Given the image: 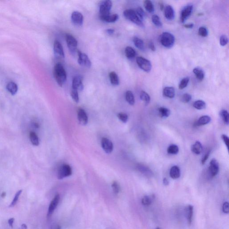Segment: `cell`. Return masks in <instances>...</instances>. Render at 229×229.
I'll return each mask as SVG.
<instances>
[{
  "instance_id": "cell-36",
  "label": "cell",
  "mask_w": 229,
  "mask_h": 229,
  "mask_svg": "<svg viewBox=\"0 0 229 229\" xmlns=\"http://www.w3.org/2000/svg\"><path fill=\"white\" fill-rule=\"evenodd\" d=\"M193 106L196 109L202 110L205 108L206 103L203 100H199L195 101L193 103Z\"/></svg>"
},
{
  "instance_id": "cell-12",
  "label": "cell",
  "mask_w": 229,
  "mask_h": 229,
  "mask_svg": "<svg viewBox=\"0 0 229 229\" xmlns=\"http://www.w3.org/2000/svg\"><path fill=\"white\" fill-rule=\"evenodd\" d=\"M193 10L192 5H187L183 7L182 10L181 14V20L182 23H184L186 20L191 15Z\"/></svg>"
},
{
  "instance_id": "cell-2",
  "label": "cell",
  "mask_w": 229,
  "mask_h": 229,
  "mask_svg": "<svg viewBox=\"0 0 229 229\" xmlns=\"http://www.w3.org/2000/svg\"><path fill=\"white\" fill-rule=\"evenodd\" d=\"M123 14L125 18L127 19L141 28H144V25L143 21L139 18L134 10L128 9L125 10Z\"/></svg>"
},
{
  "instance_id": "cell-18",
  "label": "cell",
  "mask_w": 229,
  "mask_h": 229,
  "mask_svg": "<svg viewBox=\"0 0 229 229\" xmlns=\"http://www.w3.org/2000/svg\"><path fill=\"white\" fill-rule=\"evenodd\" d=\"M100 19L102 21L106 23H115L119 19V16L117 14H109L107 15L100 17Z\"/></svg>"
},
{
  "instance_id": "cell-38",
  "label": "cell",
  "mask_w": 229,
  "mask_h": 229,
  "mask_svg": "<svg viewBox=\"0 0 229 229\" xmlns=\"http://www.w3.org/2000/svg\"><path fill=\"white\" fill-rule=\"evenodd\" d=\"M153 200V197H151L148 196H144L141 200V203L143 205L149 206L151 205Z\"/></svg>"
},
{
  "instance_id": "cell-23",
  "label": "cell",
  "mask_w": 229,
  "mask_h": 229,
  "mask_svg": "<svg viewBox=\"0 0 229 229\" xmlns=\"http://www.w3.org/2000/svg\"><path fill=\"white\" fill-rule=\"evenodd\" d=\"M192 151L195 154H200L203 150V147L200 141H196L191 147Z\"/></svg>"
},
{
  "instance_id": "cell-54",
  "label": "cell",
  "mask_w": 229,
  "mask_h": 229,
  "mask_svg": "<svg viewBox=\"0 0 229 229\" xmlns=\"http://www.w3.org/2000/svg\"><path fill=\"white\" fill-rule=\"evenodd\" d=\"M193 26H194V25L192 24H185L184 25V28L188 29L192 28Z\"/></svg>"
},
{
  "instance_id": "cell-1",
  "label": "cell",
  "mask_w": 229,
  "mask_h": 229,
  "mask_svg": "<svg viewBox=\"0 0 229 229\" xmlns=\"http://www.w3.org/2000/svg\"><path fill=\"white\" fill-rule=\"evenodd\" d=\"M53 76L58 85L59 86H62L66 81L67 74L63 65L61 63L58 62L54 66Z\"/></svg>"
},
{
  "instance_id": "cell-29",
  "label": "cell",
  "mask_w": 229,
  "mask_h": 229,
  "mask_svg": "<svg viewBox=\"0 0 229 229\" xmlns=\"http://www.w3.org/2000/svg\"><path fill=\"white\" fill-rule=\"evenodd\" d=\"M31 143L35 146H38L39 144V139L36 133L30 132L29 135Z\"/></svg>"
},
{
  "instance_id": "cell-7",
  "label": "cell",
  "mask_w": 229,
  "mask_h": 229,
  "mask_svg": "<svg viewBox=\"0 0 229 229\" xmlns=\"http://www.w3.org/2000/svg\"><path fill=\"white\" fill-rule=\"evenodd\" d=\"M136 62L140 68L146 72H149L152 68V64L148 59L142 57H137Z\"/></svg>"
},
{
  "instance_id": "cell-33",
  "label": "cell",
  "mask_w": 229,
  "mask_h": 229,
  "mask_svg": "<svg viewBox=\"0 0 229 229\" xmlns=\"http://www.w3.org/2000/svg\"><path fill=\"white\" fill-rule=\"evenodd\" d=\"M220 116L224 123L228 125L229 123V115L228 111L226 110H221L220 112Z\"/></svg>"
},
{
  "instance_id": "cell-21",
  "label": "cell",
  "mask_w": 229,
  "mask_h": 229,
  "mask_svg": "<svg viewBox=\"0 0 229 229\" xmlns=\"http://www.w3.org/2000/svg\"><path fill=\"white\" fill-rule=\"evenodd\" d=\"M181 170L178 166H174L171 168L170 176L174 179H177L181 176Z\"/></svg>"
},
{
  "instance_id": "cell-15",
  "label": "cell",
  "mask_w": 229,
  "mask_h": 229,
  "mask_svg": "<svg viewBox=\"0 0 229 229\" xmlns=\"http://www.w3.org/2000/svg\"><path fill=\"white\" fill-rule=\"evenodd\" d=\"M72 23L76 26L82 25L83 23V16L82 14L78 11H74L71 15Z\"/></svg>"
},
{
  "instance_id": "cell-44",
  "label": "cell",
  "mask_w": 229,
  "mask_h": 229,
  "mask_svg": "<svg viewBox=\"0 0 229 229\" xmlns=\"http://www.w3.org/2000/svg\"><path fill=\"white\" fill-rule=\"evenodd\" d=\"M198 34L201 37H206L208 34V30L205 27L202 26V27L199 28V30H198Z\"/></svg>"
},
{
  "instance_id": "cell-3",
  "label": "cell",
  "mask_w": 229,
  "mask_h": 229,
  "mask_svg": "<svg viewBox=\"0 0 229 229\" xmlns=\"http://www.w3.org/2000/svg\"><path fill=\"white\" fill-rule=\"evenodd\" d=\"M160 41L163 46L167 48H170L174 45L175 38L169 32H163L160 36Z\"/></svg>"
},
{
  "instance_id": "cell-37",
  "label": "cell",
  "mask_w": 229,
  "mask_h": 229,
  "mask_svg": "<svg viewBox=\"0 0 229 229\" xmlns=\"http://www.w3.org/2000/svg\"><path fill=\"white\" fill-rule=\"evenodd\" d=\"M179 149L178 146L176 145H171L168 147L167 152L171 154H177L178 153Z\"/></svg>"
},
{
  "instance_id": "cell-30",
  "label": "cell",
  "mask_w": 229,
  "mask_h": 229,
  "mask_svg": "<svg viewBox=\"0 0 229 229\" xmlns=\"http://www.w3.org/2000/svg\"><path fill=\"white\" fill-rule=\"evenodd\" d=\"M125 99L127 102L131 105H134L135 103V98L131 91H127L125 94Z\"/></svg>"
},
{
  "instance_id": "cell-35",
  "label": "cell",
  "mask_w": 229,
  "mask_h": 229,
  "mask_svg": "<svg viewBox=\"0 0 229 229\" xmlns=\"http://www.w3.org/2000/svg\"><path fill=\"white\" fill-rule=\"evenodd\" d=\"M138 171L143 174H145L146 176H151V174H152V172L150 170H149L148 168L146 167L143 165H139L138 166Z\"/></svg>"
},
{
  "instance_id": "cell-53",
  "label": "cell",
  "mask_w": 229,
  "mask_h": 229,
  "mask_svg": "<svg viewBox=\"0 0 229 229\" xmlns=\"http://www.w3.org/2000/svg\"><path fill=\"white\" fill-rule=\"evenodd\" d=\"M14 221H15V219H14V218L10 219L8 220V223H9V225H10V227H13V223H14Z\"/></svg>"
},
{
  "instance_id": "cell-13",
  "label": "cell",
  "mask_w": 229,
  "mask_h": 229,
  "mask_svg": "<svg viewBox=\"0 0 229 229\" xmlns=\"http://www.w3.org/2000/svg\"><path fill=\"white\" fill-rule=\"evenodd\" d=\"M101 146L102 149L107 154H110L113 150V144L111 140L107 138H103L101 140Z\"/></svg>"
},
{
  "instance_id": "cell-58",
  "label": "cell",
  "mask_w": 229,
  "mask_h": 229,
  "mask_svg": "<svg viewBox=\"0 0 229 229\" xmlns=\"http://www.w3.org/2000/svg\"><path fill=\"white\" fill-rule=\"evenodd\" d=\"M28 227L25 224H23L21 226V229H27Z\"/></svg>"
},
{
  "instance_id": "cell-59",
  "label": "cell",
  "mask_w": 229,
  "mask_h": 229,
  "mask_svg": "<svg viewBox=\"0 0 229 229\" xmlns=\"http://www.w3.org/2000/svg\"><path fill=\"white\" fill-rule=\"evenodd\" d=\"M6 192H2V194L1 195V196L2 197V198H4V197L6 196Z\"/></svg>"
},
{
  "instance_id": "cell-20",
  "label": "cell",
  "mask_w": 229,
  "mask_h": 229,
  "mask_svg": "<svg viewBox=\"0 0 229 229\" xmlns=\"http://www.w3.org/2000/svg\"><path fill=\"white\" fill-rule=\"evenodd\" d=\"M163 94L165 97L172 99L175 96V90L173 87H166L163 90Z\"/></svg>"
},
{
  "instance_id": "cell-49",
  "label": "cell",
  "mask_w": 229,
  "mask_h": 229,
  "mask_svg": "<svg viewBox=\"0 0 229 229\" xmlns=\"http://www.w3.org/2000/svg\"><path fill=\"white\" fill-rule=\"evenodd\" d=\"M222 211L225 214L229 213V204L228 202H225L222 205Z\"/></svg>"
},
{
  "instance_id": "cell-50",
  "label": "cell",
  "mask_w": 229,
  "mask_h": 229,
  "mask_svg": "<svg viewBox=\"0 0 229 229\" xmlns=\"http://www.w3.org/2000/svg\"><path fill=\"white\" fill-rule=\"evenodd\" d=\"M221 138H222V139L223 140V141H224L225 144L226 145L227 149H228V148H229V138L227 137L226 135L223 134L221 135Z\"/></svg>"
},
{
  "instance_id": "cell-19",
  "label": "cell",
  "mask_w": 229,
  "mask_h": 229,
  "mask_svg": "<svg viewBox=\"0 0 229 229\" xmlns=\"http://www.w3.org/2000/svg\"><path fill=\"white\" fill-rule=\"evenodd\" d=\"M164 15L166 19L169 20H172L174 18V11L171 6H167L164 10Z\"/></svg>"
},
{
  "instance_id": "cell-4",
  "label": "cell",
  "mask_w": 229,
  "mask_h": 229,
  "mask_svg": "<svg viewBox=\"0 0 229 229\" xmlns=\"http://www.w3.org/2000/svg\"><path fill=\"white\" fill-rule=\"evenodd\" d=\"M65 39L68 50L72 55L74 56L77 53V41L74 36L69 34L65 35Z\"/></svg>"
},
{
  "instance_id": "cell-28",
  "label": "cell",
  "mask_w": 229,
  "mask_h": 229,
  "mask_svg": "<svg viewBox=\"0 0 229 229\" xmlns=\"http://www.w3.org/2000/svg\"><path fill=\"white\" fill-rule=\"evenodd\" d=\"M134 44L140 50L144 51L145 50L144 44L142 39L137 37H134L133 39Z\"/></svg>"
},
{
  "instance_id": "cell-55",
  "label": "cell",
  "mask_w": 229,
  "mask_h": 229,
  "mask_svg": "<svg viewBox=\"0 0 229 229\" xmlns=\"http://www.w3.org/2000/svg\"><path fill=\"white\" fill-rule=\"evenodd\" d=\"M107 33L109 35H112L114 33L115 30L113 29H108L106 30Z\"/></svg>"
},
{
  "instance_id": "cell-32",
  "label": "cell",
  "mask_w": 229,
  "mask_h": 229,
  "mask_svg": "<svg viewBox=\"0 0 229 229\" xmlns=\"http://www.w3.org/2000/svg\"><path fill=\"white\" fill-rule=\"evenodd\" d=\"M144 6L147 12L149 13H152L154 12V6L152 1L149 0H146L144 2Z\"/></svg>"
},
{
  "instance_id": "cell-56",
  "label": "cell",
  "mask_w": 229,
  "mask_h": 229,
  "mask_svg": "<svg viewBox=\"0 0 229 229\" xmlns=\"http://www.w3.org/2000/svg\"><path fill=\"white\" fill-rule=\"evenodd\" d=\"M159 7L161 10H163L164 9V5L163 3V1H160L159 3Z\"/></svg>"
},
{
  "instance_id": "cell-6",
  "label": "cell",
  "mask_w": 229,
  "mask_h": 229,
  "mask_svg": "<svg viewBox=\"0 0 229 229\" xmlns=\"http://www.w3.org/2000/svg\"><path fill=\"white\" fill-rule=\"evenodd\" d=\"M53 50L55 57L58 61H64V53L63 48L61 43L58 40L54 41Z\"/></svg>"
},
{
  "instance_id": "cell-26",
  "label": "cell",
  "mask_w": 229,
  "mask_h": 229,
  "mask_svg": "<svg viewBox=\"0 0 229 229\" xmlns=\"http://www.w3.org/2000/svg\"><path fill=\"white\" fill-rule=\"evenodd\" d=\"M109 78L111 83L113 86H118L119 84V78L118 75L115 72H111L109 73Z\"/></svg>"
},
{
  "instance_id": "cell-34",
  "label": "cell",
  "mask_w": 229,
  "mask_h": 229,
  "mask_svg": "<svg viewBox=\"0 0 229 229\" xmlns=\"http://www.w3.org/2000/svg\"><path fill=\"white\" fill-rule=\"evenodd\" d=\"M140 100L144 102L145 105H148L150 101V97L149 95L144 91H142L140 95Z\"/></svg>"
},
{
  "instance_id": "cell-46",
  "label": "cell",
  "mask_w": 229,
  "mask_h": 229,
  "mask_svg": "<svg viewBox=\"0 0 229 229\" xmlns=\"http://www.w3.org/2000/svg\"><path fill=\"white\" fill-rule=\"evenodd\" d=\"M112 189H113V192L115 194H118L120 191V186L119 183L116 181H114L112 183Z\"/></svg>"
},
{
  "instance_id": "cell-57",
  "label": "cell",
  "mask_w": 229,
  "mask_h": 229,
  "mask_svg": "<svg viewBox=\"0 0 229 229\" xmlns=\"http://www.w3.org/2000/svg\"><path fill=\"white\" fill-rule=\"evenodd\" d=\"M163 184H164L165 186H167V185L169 184V181L167 178H164V179H163Z\"/></svg>"
},
{
  "instance_id": "cell-8",
  "label": "cell",
  "mask_w": 229,
  "mask_h": 229,
  "mask_svg": "<svg viewBox=\"0 0 229 229\" xmlns=\"http://www.w3.org/2000/svg\"><path fill=\"white\" fill-rule=\"evenodd\" d=\"M72 170L71 167L68 164L62 165L58 171L57 178L59 179H62L71 175Z\"/></svg>"
},
{
  "instance_id": "cell-10",
  "label": "cell",
  "mask_w": 229,
  "mask_h": 229,
  "mask_svg": "<svg viewBox=\"0 0 229 229\" xmlns=\"http://www.w3.org/2000/svg\"><path fill=\"white\" fill-rule=\"evenodd\" d=\"M83 77L82 75H76L73 77L72 81V89L82 91L84 88L82 81Z\"/></svg>"
},
{
  "instance_id": "cell-47",
  "label": "cell",
  "mask_w": 229,
  "mask_h": 229,
  "mask_svg": "<svg viewBox=\"0 0 229 229\" xmlns=\"http://www.w3.org/2000/svg\"><path fill=\"white\" fill-rule=\"evenodd\" d=\"M192 100V96L190 94L185 93L182 96L181 100L184 103H187Z\"/></svg>"
},
{
  "instance_id": "cell-52",
  "label": "cell",
  "mask_w": 229,
  "mask_h": 229,
  "mask_svg": "<svg viewBox=\"0 0 229 229\" xmlns=\"http://www.w3.org/2000/svg\"><path fill=\"white\" fill-rule=\"evenodd\" d=\"M149 47L152 51H155L156 50V48H155L154 43L152 40H150L149 42Z\"/></svg>"
},
{
  "instance_id": "cell-11",
  "label": "cell",
  "mask_w": 229,
  "mask_h": 229,
  "mask_svg": "<svg viewBox=\"0 0 229 229\" xmlns=\"http://www.w3.org/2000/svg\"><path fill=\"white\" fill-rule=\"evenodd\" d=\"M219 165L217 160L212 159L210 162L209 167V173L212 177L215 176L219 173Z\"/></svg>"
},
{
  "instance_id": "cell-24",
  "label": "cell",
  "mask_w": 229,
  "mask_h": 229,
  "mask_svg": "<svg viewBox=\"0 0 229 229\" xmlns=\"http://www.w3.org/2000/svg\"><path fill=\"white\" fill-rule=\"evenodd\" d=\"M193 73L195 74L196 77L200 82L203 81L205 77V73L201 68H195L193 70Z\"/></svg>"
},
{
  "instance_id": "cell-48",
  "label": "cell",
  "mask_w": 229,
  "mask_h": 229,
  "mask_svg": "<svg viewBox=\"0 0 229 229\" xmlns=\"http://www.w3.org/2000/svg\"><path fill=\"white\" fill-rule=\"evenodd\" d=\"M228 42V39L227 36L224 35H221L220 39V43L221 46H224L227 44Z\"/></svg>"
},
{
  "instance_id": "cell-16",
  "label": "cell",
  "mask_w": 229,
  "mask_h": 229,
  "mask_svg": "<svg viewBox=\"0 0 229 229\" xmlns=\"http://www.w3.org/2000/svg\"><path fill=\"white\" fill-rule=\"evenodd\" d=\"M77 118L79 124L85 126L88 123V116L86 111L82 108H79L77 111Z\"/></svg>"
},
{
  "instance_id": "cell-17",
  "label": "cell",
  "mask_w": 229,
  "mask_h": 229,
  "mask_svg": "<svg viewBox=\"0 0 229 229\" xmlns=\"http://www.w3.org/2000/svg\"><path fill=\"white\" fill-rule=\"evenodd\" d=\"M185 214L186 215L187 222L189 225H191L192 222V217L193 214V207L191 205H188L185 209Z\"/></svg>"
},
{
  "instance_id": "cell-45",
  "label": "cell",
  "mask_w": 229,
  "mask_h": 229,
  "mask_svg": "<svg viewBox=\"0 0 229 229\" xmlns=\"http://www.w3.org/2000/svg\"><path fill=\"white\" fill-rule=\"evenodd\" d=\"M117 116H118L119 120H120L123 123H126L128 121L129 117H128V116L125 113H119L118 114V115H117Z\"/></svg>"
},
{
  "instance_id": "cell-31",
  "label": "cell",
  "mask_w": 229,
  "mask_h": 229,
  "mask_svg": "<svg viewBox=\"0 0 229 229\" xmlns=\"http://www.w3.org/2000/svg\"><path fill=\"white\" fill-rule=\"evenodd\" d=\"M159 115L162 118H167L170 116L171 111L166 107H161L158 109Z\"/></svg>"
},
{
  "instance_id": "cell-22",
  "label": "cell",
  "mask_w": 229,
  "mask_h": 229,
  "mask_svg": "<svg viewBox=\"0 0 229 229\" xmlns=\"http://www.w3.org/2000/svg\"><path fill=\"white\" fill-rule=\"evenodd\" d=\"M211 121V118L208 116H203L200 117L195 123L196 126H201L209 124Z\"/></svg>"
},
{
  "instance_id": "cell-25",
  "label": "cell",
  "mask_w": 229,
  "mask_h": 229,
  "mask_svg": "<svg viewBox=\"0 0 229 229\" xmlns=\"http://www.w3.org/2000/svg\"><path fill=\"white\" fill-rule=\"evenodd\" d=\"M6 88L9 92L13 95H15L18 91V86L14 82H9L6 86Z\"/></svg>"
},
{
  "instance_id": "cell-14",
  "label": "cell",
  "mask_w": 229,
  "mask_h": 229,
  "mask_svg": "<svg viewBox=\"0 0 229 229\" xmlns=\"http://www.w3.org/2000/svg\"><path fill=\"white\" fill-rule=\"evenodd\" d=\"M59 199H60L59 195V194H57L54 198L53 199V200L51 201L49 206L48 210V214H47L48 217H50L53 214L58 205Z\"/></svg>"
},
{
  "instance_id": "cell-51",
  "label": "cell",
  "mask_w": 229,
  "mask_h": 229,
  "mask_svg": "<svg viewBox=\"0 0 229 229\" xmlns=\"http://www.w3.org/2000/svg\"><path fill=\"white\" fill-rule=\"evenodd\" d=\"M210 151L207 152L204 155V157H203L201 160V163L202 165H204L205 164V163L206 162L207 160L209 158V156H210Z\"/></svg>"
},
{
  "instance_id": "cell-40",
  "label": "cell",
  "mask_w": 229,
  "mask_h": 229,
  "mask_svg": "<svg viewBox=\"0 0 229 229\" xmlns=\"http://www.w3.org/2000/svg\"><path fill=\"white\" fill-rule=\"evenodd\" d=\"M189 82V77H186L183 78L181 81L180 83H179V85H178V88L180 90H182V89H184L185 87H186L187 86Z\"/></svg>"
},
{
  "instance_id": "cell-27",
  "label": "cell",
  "mask_w": 229,
  "mask_h": 229,
  "mask_svg": "<svg viewBox=\"0 0 229 229\" xmlns=\"http://www.w3.org/2000/svg\"><path fill=\"white\" fill-rule=\"evenodd\" d=\"M125 54L127 58L130 59L135 57L136 55V52L132 47L128 46L125 48Z\"/></svg>"
},
{
  "instance_id": "cell-43",
  "label": "cell",
  "mask_w": 229,
  "mask_h": 229,
  "mask_svg": "<svg viewBox=\"0 0 229 229\" xmlns=\"http://www.w3.org/2000/svg\"><path fill=\"white\" fill-rule=\"evenodd\" d=\"M22 191H23L21 190H19V191L17 192V193H16L13 201H12L11 203L10 204V207H12L14 206L16 204V203H17V202H18V200H19V196H20L21 192H22Z\"/></svg>"
},
{
  "instance_id": "cell-60",
  "label": "cell",
  "mask_w": 229,
  "mask_h": 229,
  "mask_svg": "<svg viewBox=\"0 0 229 229\" xmlns=\"http://www.w3.org/2000/svg\"><path fill=\"white\" fill-rule=\"evenodd\" d=\"M160 229V228H159V227H157V228H156V229Z\"/></svg>"
},
{
  "instance_id": "cell-42",
  "label": "cell",
  "mask_w": 229,
  "mask_h": 229,
  "mask_svg": "<svg viewBox=\"0 0 229 229\" xmlns=\"http://www.w3.org/2000/svg\"><path fill=\"white\" fill-rule=\"evenodd\" d=\"M71 96L74 101L77 103L79 102V95H78V91L77 90L72 88L71 91Z\"/></svg>"
},
{
  "instance_id": "cell-39",
  "label": "cell",
  "mask_w": 229,
  "mask_h": 229,
  "mask_svg": "<svg viewBox=\"0 0 229 229\" xmlns=\"http://www.w3.org/2000/svg\"><path fill=\"white\" fill-rule=\"evenodd\" d=\"M152 22L157 27H162L163 26L162 21L160 20V18L157 15H153L152 17Z\"/></svg>"
},
{
  "instance_id": "cell-61",
  "label": "cell",
  "mask_w": 229,
  "mask_h": 229,
  "mask_svg": "<svg viewBox=\"0 0 229 229\" xmlns=\"http://www.w3.org/2000/svg\"><path fill=\"white\" fill-rule=\"evenodd\" d=\"M57 229H61V228H60V227H59V226H58V227Z\"/></svg>"
},
{
  "instance_id": "cell-9",
  "label": "cell",
  "mask_w": 229,
  "mask_h": 229,
  "mask_svg": "<svg viewBox=\"0 0 229 229\" xmlns=\"http://www.w3.org/2000/svg\"><path fill=\"white\" fill-rule=\"evenodd\" d=\"M78 55V63L80 65L87 68L91 67V63L88 56L85 53H82L81 51L77 50Z\"/></svg>"
},
{
  "instance_id": "cell-5",
  "label": "cell",
  "mask_w": 229,
  "mask_h": 229,
  "mask_svg": "<svg viewBox=\"0 0 229 229\" xmlns=\"http://www.w3.org/2000/svg\"><path fill=\"white\" fill-rule=\"evenodd\" d=\"M112 6V2L110 0H105L101 1L99 4L100 17L111 14L110 10Z\"/></svg>"
},
{
  "instance_id": "cell-41",
  "label": "cell",
  "mask_w": 229,
  "mask_h": 229,
  "mask_svg": "<svg viewBox=\"0 0 229 229\" xmlns=\"http://www.w3.org/2000/svg\"><path fill=\"white\" fill-rule=\"evenodd\" d=\"M135 11L136 13L141 20H143L145 19V14L143 8L140 7H138L135 10Z\"/></svg>"
}]
</instances>
